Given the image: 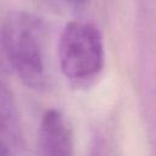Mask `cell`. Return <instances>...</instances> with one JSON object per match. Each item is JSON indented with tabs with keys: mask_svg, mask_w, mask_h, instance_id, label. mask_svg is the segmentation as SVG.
Instances as JSON below:
<instances>
[{
	"mask_svg": "<svg viewBox=\"0 0 156 156\" xmlns=\"http://www.w3.org/2000/svg\"><path fill=\"white\" fill-rule=\"evenodd\" d=\"M22 128L15 99L0 79V156H18Z\"/></svg>",
	"mask_w": 156,
	"mask_h": 156,
	"instance_id": "cell-4",
	"label": "cell"
},
{
	"mask_svg": "<svg viewBox=\"0 0 156 156\" xmlns=\"http://www.w3.org/2000/svg\"><path fill=\"white\" fill-rule=\"evenodd\" d=\"M58 62L63 76L83 84L100 74L105 63V49L96 26L83 21L68 22L58 40Z\"/></svg>",
	"mask_w": 156,
	"mask_h": 156,
	"instance_id": "cell-2",
	"label": "cell"
},
{
	"mask_svg": "<svg viewBox=\"0 0 156 156\" xmlns=\"http://www.w3.org/2000/svg\"><path fill=\"white\" fill-rule=\"evenodd\" d=\"M38 156H73L72 130L58 110H48L41 118L38 133Z\"/></svg>",
	"mask_w": 156,
	"mask_h": 156,
	"instance_id": "cell-3",
	"label": "cell"
},
{
	"mask_svg": "<svg viewBox=\"0 0 156 156\" xmlns=\"http://www.w3.org/2000/svg\"><path fill=\"white\" fill-rule=\"evenodd\" d=\"M89 156H108L107 155V151H106V145L102 141V139L96 138L94 140V143L90 146Z\"/></svg>",
	"mask_w": 156,
	"mask_h": 156,
	"instance_id": "cell-5",
	"label": "cell"
},
{
	"mask_svg": "<svg viewBox=\"0 0 156 156\" xmlns=\"http://www.w3.org/2000/svg\"><path fill=\"white\" fill-rule=\"evenodd\" d=\"M63 1H66L67 4H72V5H76V6H78V5H82V4H84V2H85V0H63Z\"/></svg>",
	"mask_w": 156,
	"mask_h": 156,
	"instance_id": "cell-6",
	"label": "cell"
},
{
	"mask_svg": "<svg viewBox=\"0 0 156 156\" xmlns=\"http://www.w3.org/2000/svg\"><path fill=\"white\" fill-rule=\"evenodd\" d=\"M0 51L6 67L29 88L49 85L45 58V28L39 17L24 11L7 13L0 23Z\"/></svg>",
	"mask_w": 156,
	"mask_h": 156,
	"instance_id": "cell-1",
	"label": "cell"
}]
</instances>
